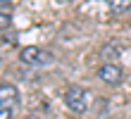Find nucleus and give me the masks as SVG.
<instances>
[{
	"mask_svg": "<svg viewBox=\"0 0 131 119\" xmlns=\"http://www.w3.org/2000/svg\"><path fill=\"white\" fill-rule=\"evenodd\" d=\"M24 119H41V117H24Z\"/></svg>",
	"mask_w": 131,
	"mask_h": 119,
	"instance_id": "nucleus-10",
	"label": "nucleus"
},
{
	"mask_svg": "<svg viewBox=\"0 0 131 119\" xmlns=\"http://www.w3.org/2000/svg\"><path fill=\"white\" fill-rule=\"evenodd\" d=\"M7 3H10V0H0V7H3V5H7Z\"/></svg>",
	"mask_w": 131,
	"mask_h": 119,
	"instance_id": "nucleus-9",
	"label": "nucleus"
},
{
	"mask_svg": "<svg viewBox=\"0 0 131 119\" xmlns=\"http://www.w3.org/2000/svg\"><path fill=\"white\" fill-rule=\"evenodd\" d=\"M64 102L74 114H83L88 110V95L81 86H69L64 91Z\"/></svg>",
	"mask_w": 131,
	"mask_h": 119,
	"instance_id": "nucleus-2",
	"label": "nucleus"
},
{
	"mask_svg": "<svg viewBox=\"0 0 131 119\" xmlns=\"http://www.w3.org/2000/svg\"><path fill=\"white\" fill-rule=\"evenodd\" d=\"M12 26V17L7 12H0V31H5V29H10Z\"/></svg>",
	"mask_w": 131,
	"mask_h": 119,
	"instance_id": "nucleus-6",
	"label": "nucleus"
},
{
	"mask_svg": "<svg viewBox=\"0 0 131 119\" xmlns=\"http://www.w3.org/2000/svg\"><path fill=\"white\" fill-rule=\"evenodd\" d=\"M0 119H12V107L0 105Z\"/></svg>",
	"mask_w": 131,
	"mask_h": 119,
	"instance_id": "nucleus-8",
	"label": "nucleus"
},
{
	"mask_svg": "<svg viewBox=\"0 0 131 119\" xmlns=\"http://www.w3.org/2000/svg\"><path fill=\"white\" fill-rule=\"evenodd\" d=\"M107 5L117 12H124V10H131V0H107Z\"/></svg>",
	"mask_w": 131,
	"mask_h": 119,
	"instance_id": "nucleus-5",
	"label": "nucleus"
},
{
	"mask_svg": "<svg viewBox=\"0 0 131 119\" xmlns=\"http://www.w3.org/2000/svg\"><path fill=\"white\" fill-rule=\"evenodd\" d=\"M0 105H5V107L19 105V91H17V86H12L7 81H0Z\"/></svg>",
	"mask_w": 131,
	"mask_h": 119,
	"instance_id": "nucleus-4",
	"label": "nucleus"
},
{
	"mask_svg": "<svg viewBox=\"0 0 131 119\" xmlns=\"http://www.w3.org/2000/svg\"><path fill=\"white\" fill-rule=\"evenodd\" d=\"M19 60L24 62V64H29V67H48V64L55 62V55H52L50 50H43V48L26 45V48H21Z\"/></svg>",
	"mask_w": 131,
	"mask_h": 119,
	"instance_id": "nucleus-1",
	"label": "nucleus"
},
{
	"mask_svg": "<svg viewBox=\"0 0 131 119\" xmlns=\"http://www.w3.org/2000/svg\"><path fill=\"white\" fill-rule=\"evenodd\" d=\"M103 55H105V57H117L119 48H110V45H107V48H103Z\"/></svg>",
	"mask_w": 131,
	"mask_h": 119,
	"instance_id": "nucleus-7",
	"label": "nucleus"
},
{
	"mask_svg": "<svg viewBox=\"0 0 131 119\" xmlns=\"http://www.w3.org/2000/svg\"><path fill=\"white\" fill-rule=\"evenodd\" d=\"M98 79L103 83H110V86H117L122 83V79H124V71L117 62H105V64L98 67Z\"/></svg>",
	"mask_w": 131,
	"mask_h": 119,
	"instance_id": "nucleus-3",
	"label": "nucleus"
}]
</instances>
